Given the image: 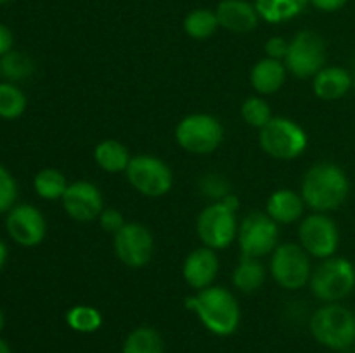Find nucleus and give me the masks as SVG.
<instances>
[{"instance_id":"obj_30","label":"nucleus","mask_w":355,"mask_h":353,"mask_svg":"<svg viewBox=\"0 0 355 353\" xmlns=\"http://www.w3.org/2000/svg\"><path fill=\"white\" fill-rule=\"evenodd\" d=\"M241 118L245 120L246 125L253 128L262 130L270 120H272V111H270L269 102L262 97H248L245 102L241 104Z\"/></svg>"},{"instance_id":"obj_2","label":"nucleus","mask_w":355,"mask_h":353,"mask_svg":"<svg viewBox=\"0 0 355 353\" xmlns=\"http://www.w3.org/2000/svg\"><path fill=\"white\" fill-rule=\"evenodd\" d=\"M349 192V176L335 163H315L302 180V197L305 204L318 213L338 210L347 201Z\"/></svg>"},{"instance_id":"obj_8","label":"nucleus","mask_w":355,"mask_h":353,"mask_svg":"<svg viewBox=\"0 0 355 353\" xmlns=\"http://www.w3.org/2000/svg\"><path fill=\"white\" fill-rule=\"evenodd\" d=\"M270 275L284 289H302L312 275L311 255L297 242L279 244L270 258Z\"/></svg>"},{"instance_id":"obj_41","label":"nucleus","mask_w":355,"mask_h":353,"mask_svg":"<svg viewBox=\"0 0 355 353\" xmlns=\"http://www.w3.org/2000/svg\"><path fill=\"white\" fill-rule=\"evenodd\" d=\"M352 89L355 90V76H354V85H352Z\"/></svg>"},{"instance_id":"obj_38","label":"nucleus","mask_w":355,"mask_h":353,"mask_svg":"<svg viewBox=\"0 0 355 353\" xmlns=\"http://www.w3.org/2000/svg\"><path fill=\"white\" fill-rule=\"evenodd\" d=\"M0 353H12V352H10L9 345H7V343L3 341L2 338H0Z\"/></svg>"},{"instance_id":"obj_1","label":"nucleus","mask_w":355,"mask_h":353,"mask_svg":"<svg viewBox=\"0 0 355 353\" xmlns=\"http://www.w3.org/2000/svg\"><path fill=\"white\" fill-rule=\"evenodd\" d=\"M186 307L198 315L207 331L215 336H231L238 331L241 322V308L229 289L210 286L196 291L186 300Z\"/></svg>"},{"instance_id":"obj_10","label":"nucleus","mask_w":355,"mask_h":353,"mask_svg":"<svg viewBox=\"0 0 355 353\" xmlns=\"http://www.w3.org/2000/svg\"><path fill=\"white\" fill-rule=\"evenodd\" d=\"M284 66L297 78H314L326 64V45L311 30L298 31L290 40Z\"/></svg>"},{"instance_id":"obj_32","label":"nucleus","mask_w":355,"mask_h":353,"mask_svg":"<svg viewBox=\"0 0 355 353\" xmlns=\"http://www.w3.org/2000/svg\"><path fill=\"white\" fill-rule=\"evenodd\" d=\"M17 201V182L12 173L0 165V215L9 213Z\"/></svg>"},{"instance_id":"obj_37","label":"nucleus","mask_w":355,"mask_h":353,"mask_svg":"<svg viewBox=\"0 0 355 353\" xmlns=\"http://www.w3.org/2000/svg\"><path fill=\"white\" fill-rule=\"evenodd\" d=\"M7 256H9V251H7V246L6 242L0 239V270L6 266V262H7Z\"/></svg>"},{"instance_id":"obj_25","label":"nucleus","mask_w":355,"mask_h":353,"mask_svg":"<svg viewBox=\"0 0 355 353\" xmlns=\"http://www.w3.org/2000/svg\"><path fill=\"white\" fill-rule=\"evenodd\" d=\"M218 17L215 10L194 9L184 17V31L194 40H207L218 30Z\"/></svg>"},{"instance_id":"obj_39","label":"nucleus","mask_w":355,"mask_h":353,"mask_svg":"<svg viewBox=\"0 0 355 353\" xmlns=\"http://www.w3.org/2000/svg\"><path fill=\"white\" fill-rule=\"evenodd\" d=\"M3 327H6V314H3V310L0 308V332L3 331Z\"/></svg>"},{"instance_id":"obj_17","label":"nucleus","mask_w":355,"mask_h":353,"mask_svg":"<svg viewBox=\"0 0 355 353\" xmlns=\"http://www.w3.org/2000/svg\"><path fill=\"white\" fill-rule=\"evenodd\" d=\"M218 24L232 33H250L259 24V12L255 3L246 0H222L215 10Z\"/></svg>"},{"instance_id":"obj_12","label":"nucleus","mask_w":355,"mask_h":353,"mask_svg":"<svg viewBox=\"0 0 355 353\" xmlns=\"http://www.w3.org/2000/svg\"><path fill=\"white\" fill-rule=\"evenodd\" d=\"M298 239V244L314 258H331L340 244L338 225L326 213L309 215L300 221Z\"/></svg>"},{"instance_id":"obj_34","label":"nucleus","mask_w":355,"mask_h":353,"mask_svg":"<svg viewBox=\"0 0 355 353\" xmlns=\"http://www.w3.org/2000/svg\"><path fill=\"white\" fill-rule=\"evenodd\" d=\"M288 47H290V42L283 37H270L266 42V54L267 57L277 59V61H284L288 54Z\"/></svg>"},{"instance_id":"obj_7","label":"nucleus","mask_w":355,"mask_h":353,"mask_svg":"<svg viewBox=\"0 0 355 353\" xmlns=\"http://www.w3.org/2000/svg\"><path fill=\"white\" fill-rule=\"evenodd\" d=\"M234 208L224 201L208 204L196 220V232L203 246L211 249H227L238 239V218Z\"/></svg>"},{"instance_id":"obj_19","label":"nucleus","mask_w":355,"mask_h":353,"mask_svg":"<svg viewBox=\"0 0 355 353\" xmlns=\"http://www.w3.org/2000/svg\"><path fill=\"white\" fill-rule=\"evenodd\" d=\"M305 210V201L302 194L291 189H277L270 194L266 204V213L279 224H295L302 218Z\"/></svg>"},{"instance_id":"obj_23","label":"nucleus","mask_w":355,"mask_h":353,"mask_svg":"<svg viewBox=\"0 0 355 353\" xmlns=\"http://www.w3.org/2000/svg\"><path fill=\"white\" fill-rule=\"evenodd\" d=\"M266 266L262 265L259 258H250V256H241V260L236 265L232 272V284L241 293H255L266 282Z\"/></svg>"},{"instance_id":"obj_18","label":"nucleus","mask_w":355,"mask_h":353,"mask_svg":"<svg viewBox=\"0 0 355 353\" xmlns=\"http://www.w3.org/2000/svg\"><path fill=\"white\" fill-rule=\"evenodd\" d=\"M354 85V76L340 66H324L312 78L314 93L322 100H338L350 92Z\"/></svg>"},{"instance_id":"obj_29","label":"nucleus","mask_w":355,"mask_h":353,"mask_svg":"<svg viewBox=\"0 0 355 353\" xmlns=\"http://www.w3.org/2000/svg\"><path fill=\"white\" fill-rule=\"evenodd\" d=\"M28 100L23 90L10 82L0 83V118L16 120L26 111Z\"/></svg>"},{"instance_id":"obj_31","label":"nucleus","mask_w":355,"mask_h":353,"mask_svg":"<svg viewBox=\"0 0 355 353\" xmlns=\"http://www.w3.org/2000/svg\"><path fill=\"white\" fill-rule=\"evenodd\" d=\"M200 190L205 197L215 201H222L224 197H227L231 192V183L220 173H207L200 179Z\"/></svg>"},{"instance_id":"obj_6","label":"nucleus","mask_w":355,"mask_h":353,"mask_svg":"<svg viewBox=\"0 0 355 353\" xmlns=\"http://www.w3.org/2000/svg\"><path fill=\"white\" fill-rule=\"evenodd\" d=\"M175 141L184 151L193 154H210L224 141L220 120L207 113L187 114L175 128Z\"/></svg>"},{"instance_id":"obj_3","label":"nucleus","mask_w":355,"mask_h":353,"mask_svg":"<svg viewBox=\"0 0 355 353\" xmlns=\"http://www.w3.org/2000/svg\"><path fill=\"white\" fill-rule=\"evenodd\" d=\"M311 332L319 345L331 350H347L355 345V315L340 303H328L314 311Z\"/></svg>"},{"instance_id":"obj_20","label":"nucleus","mask_w":355,"mask_h":353,"mask_svg":"<svg viewBox=\"0 0 355 353\" xmlns=\"http://www.w3.org/2000/svg\"><path fill=\"white\" fill-rule=\"evenodd\" d=\"M288 69L283 61L277 59L263 57L255 62L250 73V82L252 87L260 93V96H270L276 93L286 82Z\"/></svg>"},{"instance_id":"obj_40","label":"nucleus","mask_w":355,"mask_h":353,"mask_svg":"<svg viewBox=\"0 0 355 353\" xmlns=\"http://www.w3.org/2000/svg\"><path fill=\"white\" fill-rule=\"evenodd\" d=\"M6 2H9V0H0V3H6Z\"/></svg>"},{"instance_id":"obj_21","label":"nucleus","mask_w":355,"mask_h":353,"mask_svg":"<svg viewBox=\"0 0 355 353\" xmlns=\"http://www.w3.org/2000/svg\"><path fill=\"white\" fill-rule=\"evenodd\" d=\"M94 159H96L97 166L101 170H104V172L121 173L127 172L132 156L121 142L107 138V141L99 142L96 145V149H94Z\"/></svg>"},{"instance_id":"obj_28","label":"nucleus","mask_w":355,"mask_h":353,"mask_svg":"<svg viewBox=\"0 0 355 353\" xmlns=\"http://www.w3.org/2000/svg\"><path fill=\"white\" fill-rule=\"evenodd\" d=\"M66 324L76 332L90 334L101 329L103 325V315L97 308L90 305H75L66 311Z\"/></svg>"},{"instance_id":"obj_11","label":"nucleus","mask_w":355,"mask_h":353,"mask_svg":"<svg viewBox=\"0 0 355 353\" xmlns=\"http://www.w3.org/2000/svg\"><path fill=\"white\" fill-rule=\"evenodd\" d=\"M279 227L276 221L262 211L246 215L238 228V242L241 256L262 258L277 248Z\"/></svg>"},{"instance_id":"obj_13","label":"nucleus","mask_w":355,"mask_h":353,"mask_svg":"<svg viewBox=\"0 0 355 353\" xmlns=\"http://www.w3.org/2000/svg\"><path fill=\"white\" fill-rule=\"evenodd\" d=\"M113 237L114 253L123 265L130 269H142L151 262L155 239L146 225L127 221Z\"/></svg>"},{"instance_id":"obj_5","label":"nucleus","mask_w":355,"mask_h":353,"mask_svg":"<svg viewBox=\"0 0 355 353\" xmlns=\"http://www.w3.org/2000/svg\"><path fill=\"white\" fill-rule=\"evenodd\" d=\"M260 147L263 152L276 159H295L302 156L307 149V132L297 123L284 116H274L266 127L260 130Z\"/></svg>"},{"instance_id":"obj_33","label":"nucleus","mask_w":355,"mask_h":353,"mask_svg":"<svg viewBox=\"0 0 355 353\" xmlns=\"http://www.w3.org/2000/svg\"><path fill=\"white\" fill-rule=\"evenodd\" d=\"M99 225L101 228H103L104 232H107V234H116L118 230H120L121 227H123L127 221H125V217L123 213H121L120 210H116V208H104L103 213L99 215Z\"/></svg>"},{"instance_id":"obj_15","label":"nucleus","mask_w":355,"mask_h":353,"mask_svg":"<svg viewBox=\"0 0 355 353\" xmlns=\"http://www.w3.org/2000/svg\"><path fill=\"white\" fill-rule=\"evenodd\" d=\"M61 203L68 217L82 224L94 221L104 210V197L99 187L87 180L69 183Z\"/></svg>"},{"instance_id":"obj_16","label":"nucleus","mask_w":355,"mask_h":353,"mask_svg":"<svg viewBox=\"0 0 355 353\" xmlns=\"http://www.w3.org/2000/svg\"><path fill=\"white\" fill-rule=\"evenodd\" d=\"M218 269H220V262H218L215 249L201 246V248L193 249L186 256L182 265V275L187 286L193 287L194 291H201L214 284Z\"/></svg>"},{"instance_id":"obj_9","label":"nucleus","mask_w":355,"mask_h":353,"mask_svg":"<svg viewBox=\"0 0 355 353\" xmlns=\"http://www.w3.org/2000/svg\"><path fill=\"white\" fill-rule=\"evenodd\" d=\"M128 183L146 197H162L173 185V173L163 159L149 154L134 156L125 172Z\"/></svg>"},{"instance_id":"obj_14","label":"nucleus","mask_w":355,"mask_h":353,"mask_svg":"<svg viewBox=\"0 0 355 353\" xmlns=\"http://www.w3.org/2000/svg\"><path fill=\"white\" fill-rule=\"evenodd\" d=\"M6 228L16 244L23 248H35L45 239L47 221L44 213L33 204H16L7 213Z\"/></svg>"},{"instance_id":"obj_4","label":"nucleus","mask_w":355,"mask_h":353,"mask_svg":"<svg viewBox=\"0 0 355 353\" xmlns=\"http://www.w3.org/2000/svg\"><path fill=\"white\" fill-rule=\"evenodd\" d=\"M311 291L318 300L338 303L349 296L355 287V266L347 258L331 256L312 269Z\"/></svg>"},{"instance_id":"obj_27","label":"nucleus","mask_w":355,"mask_h":353,"mask_svg":"<svg viewBox=\"0 0 355 353\" xmlns=\"http://www.w3.org/2000/svg\"><path fill=\"white\" fill-rule=\"evenodd\" d=\"M35 62L30 55L19 51H10L0 57V75L12 82L26 80L33 75Z\"/></svg>"},{"instance_id":"obj_35","label":"nucleus","mask_w":355,"mask_h":353,"mask_svg":"<svg viewBox=\"0 0 355 353\" xmlns=\"http://www.w3.org/2000/svg\"><path fill=\"white\" fill-rule=\"evenodd\" d=\"M347 2L349 0H309V3H312L315 9L322 10V12H336L345 7Z\"/></svg>"},{"instance_id":"obj_42","label":"nucleus","mask_w":355,"mask_h":353,"mask_svg":"<svg viewBox=\"0 0 355 353\" xmlns=\"http://www.w3.org/2000/svg\"><path fill=\"white\" fill-rule=\"evenodd\" d=\"M354 353H355V345H354Z\"/></svg>"},{"instance_id":"obj_36","label":"nucleus","mask_w":355,"mask_h":353,"mask_svg":"<svg viewBox=\"0 0 355 353\" xmlns=\"http://www.w3.org/2000/svg\"><path fill=\"white\" fill-rule=\"evenodd\" d=\"M12 45H14V35L6 24L0 23V57L6 55L7 52L12 51Z\"/></svg>"},{"instance_id":"obj_22","label":"nucleus","mask_w":355,"mask_h":353,"mask_svg":"<svg viewBox=\"0 0 355 353\" xmlns=\"http://www.w3.org/2000/svg\"><path fill=\"white\" fill-rule=\"evenodd\" d=\"M307 6L309 0H255L259 16L270 24L295 19L304 12Z\"/></svg>"},{"instance_id":"obj_24","label":"nucleus","mask_w":355,"mask_h":353,"mask_svg":"<svg viewBox=\"0 0 355 353\" xmlns=\"http://www.w3.org/2000/svg\"><path fill=\"white\" fill-rule=\"evenodd\" d=\"M121 353H165V341L156 329L142 325L128 332Z\"/></svg>"},{"instance_id":"obj_26","label":"nucleus","mask_w":355,"mask_h":353,"mask_svg":"<svg viewBox=\"0 0 355 353\" xmlns=\"http://www.w3.org/2000/svg\"><path fill=\"white\" fill-rule=\"evenodd\" d=\"M68 180H66L64 173L59 172L55 168H44L35 175L33 187L35 192L42 197V199L54 201L61 199L64 196L66 189H68Z\"/></svg>"}]
</instances>
